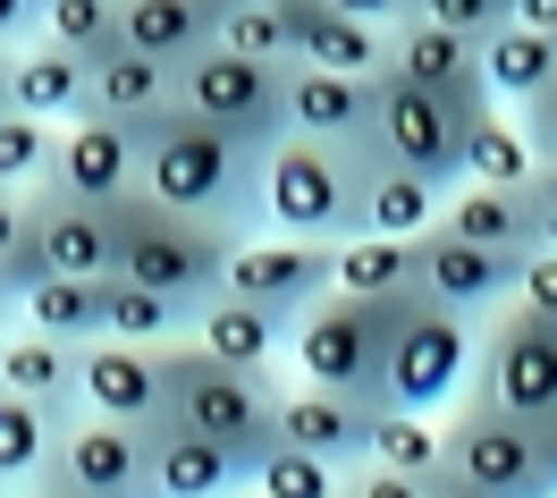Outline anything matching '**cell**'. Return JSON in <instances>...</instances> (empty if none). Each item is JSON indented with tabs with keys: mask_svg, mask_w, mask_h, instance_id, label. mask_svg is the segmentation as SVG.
<instances>
[{
	"mask_svg": "<svg viewBox=\"0 0 557 498\" xmlns=\"http://www.w3.org/2000/svg\"><path fill=\"white\" fill-rule=\"evenodd\" d=\"M271 9H287V0H271Z\"/></svg>",
	"mask_w": 557,
	"mask_h": 498,
	"instance_id": "obj_53",
	"label": "cell"
},
{
	"mask_svg": "<svg viewBox=\"0 0 557 498\" xmlns=\"http://www.w3.org/2000/svg\"><path fill=\"white\" fill-rule=\"evenodd\" d=\"M372 431H381V406L363 397H338V389H278V448H305V457L338 464V473H363L372 464Z\"/></svg>",
	"mask_w": 557,
	"mask_h": 498,
	"instance_id": "obj_16",
	"label": "cell"
},
{
	"mask_svg": "<svg viewBox=\"0 0 557 498\" xmlns=\"http://www.w3.org/2000/svg\"><path fill=\"white\" fill-rule=\"evenodd\" d=\"M26 228H35V195H17V186H0V262L26 246Z\"/></svg>",
	"mask_w": 557,
	"mask_h": 498,
	"instance_id": "obj_45",
	"label": "cell"
},
{
	"mask_svg": "<svg viewBox=\"0 0 557 498\" xmlns=\"http://www.w3.org/2000/svg\"><path fill=\"white\" fill-rule=\"evenodd\" d=\"M287 26H296V69L388 76V26L338 17V9H321V0H287Z\"/></svg>",
	"mask_w": 557,
	"mask_h": 498,
	"instance_id": "obj_22",
	"label": "cell"
},
{
	"mask_svg": "<svg viewBox=\"0 0 557 498\" xmlns=\"http://www.w3.org/2000/svg\"><path fill=\"white\" fill-rule=\"evenodd\" d=\"M347 498H440L422 473H388V464H363V473H347Z\"/></svg>",
	"mask_w": 557,
	"mask_h": 498,
	"instance_id": "obj_41",
	"label": "cell"
},
{
	"mask_svg": "<svg viewBox=\"0 0 557 498\" xmlns=\"http://www.w3.org/2000/svg\"><path fill=\"white\" fill-rule=\"evenodd\" d=\"M42 482H60L76 498H161V482H152V431L110 423V414H76Z\"/></svg>",
	"mask_w": 557,
	"mask_h": 498,
	"instance_id": "obj_13",
	"label": "cell"
},
{
	"mask_svg": "<svg viewBox=\"0 0 557 498\" xmlns=\"http://www.w3.org/2000/svg\"><path fill=\"white\" fill-rule=\"evenodd\" d=\"M60 136H69V127H51V119L0 110V186H17V195H42V186L60 178Z\"/></svg>",
	"mask_w": 557,
	"mask_h": 498,
	"instance_id": "obj_35",
	"label": "cell"
},
{
	"mask_svg": "<svg viewBox=\"0 0 557 498\" xmlns=\"http://www.w3.org/2000/svg\"><path fill=\"white\" fill-rule=\"evenodd\" d=\"M388 76L431 85V94H490L482 85V42L448 35V26H431V17H406V26L388 35Z\"/></svg>",
	"mask_w": 557,
	"mask_h": 498,
	"instance_id": "obj_23",
	"label": "cell"
},
{
	"mask_svg": "<svg viewBox=\"0 0 557 498\" xmlns=\"http://www.w3.org/2000/svg\"><path fill=\"white\" fill-rule=\"evenodd\" d=\"M76 406L110 414V423H170V347H136V338H94L76 356Z\"/></svg>",
	"mask_w": 557,
	"mask_h": 498,
	"instance_id": "obj_14",
	"label": "cell"
},
{
	"mask_svg": "<svg viewBox=\"0 0 557 498\" xmlns=\"http://www.w3.org/2000/svg\"><path fill=\"white\" fill-rule=\"evenodd\" d=\"M440 228L465 237V246H490V253H532V203L507 195V186H456Z\"/></svg>",
	"mask_w": 557,
	"mask_h": 498,
	"instance_id": "obj_30",
	"label": "cell"
},
{
	"mask_svg": "<svg viewBox=\"0 0 557 498\" xmlns=\"http://www.w3.org/2000/svg\"><path fill=\"white\" fill-rule=\"evenodd\" d=\"M448 195L456 186H431V178H414V170H388L381 161V178H372V237H431L440 220H448Z\"/></svg>",
	"mask_w": 557,
	"mask_h": 498,
	"instance_id": "obj_31",
	"label": "cell"
},
{
	"mask_svg": "<svg viewBox=\"0 0 557 498\" xmlns=\"http://www.w3.org/2000/svg\"><path fill=\"white\" fill-rule=\"evenodd\" d=\"M35 26H42V0H0V51L35 42Z\"/></svg>",
	"mask_w": 557,
	"mask_h": 498,
	"instance_id": "obj_47",
	"label": "cell"
},
{
	"mask_svg": "<svg viewBox=\"0 0 557 498\" xmlns=\"http://www.w3.org/2000/svg\"><path fill=\"white\" fill-rule=\"evenodd\" d=\"M338 287L347 296H414L422 287V237H355L338 246Z\"/></svg>",
	"mask_w": 557,
	"mask_h": 498,
	"instance_id": "obj_33",
	"label": "cell"
},
{
	"mask_svg": "<svg viewBox=\"0 0 557 498\" xmlns=\"http://www.w3.org/2000/svg\"><path fill=\"white\" fill-rule=\"evenodd\" d=\"M473 397L507 406L523 423L557 431V321L507 304L498 321H482V363H473Z\"/></svg>",
	"mask_w": 557,
	"mask_h": 498,
	"instance_id": "obj_10",
	"label": "cell"
},
{
	"mask_svg": "<svg viewBox=\"0 0 557 498\" xmlns=\"http://www.w3.org/2000/svg\"><path fill=\"white\" fill-rule=\"evenodd\" d=\"M42 42H69V51H85V60H102V51H119V0H42Z\"/></svg>",
	"mask_w": 557,
	"mask_h": 498,
	"instance_id": "obj_39",
	"label": "cell"
},
{
	"mask_svg": "<svg viewBox=\"0 0 557 498\" xmlns=\"http://www.w3.org/2000/svg\"><path fill=\"white\" fill-rule=\"evenodd\" d=\"M523 262H532V253H490V246H465L448 228H431V237H422V296L448 304V313H465V321H498L516 304Z\"/></svg>",
	"mask_w": 557,
	"mask_h": 498,
	"instance_id": "obj_15",
	"label": "cell"
},
{
	"mask_svg": "<svg viewBox=\"0 0 557 498\" xmlns=\"http://www.w3.org/2000/svg\"><path fill=\"white\" fill-rule=\"evenodd\" d=\"M516 119H523V136H532V152H541V170H557V85L532 110H516Z\"/></svg>",
	"mask_w": 557,
	"mask_h": 498,
	"instance_id": "obj_44",
	"label": "cell"
},
{
	"mask_svg": "<svg viewBox=\"0 0 557 498\" xmlns=\"http://www.w3.org/2000/svg\"><path fill=\"white\" fill-rule=\"evenodd\" d=\"M69 423H76V406H42V397L0 389V490H35L51 473V457H60Z\"/></svg>",
	"mask_w": 557,
	"mask_h": 498,
	"instance_id": "obj_24",
	"label": "cell"
},
{
	"mask_svg": "<svg viewBox=\"0 0 557 498\" xmlns=\"http://www.w3.org/2000/svg\"><path fill=\"white\" fill-rule=\"evenodd\" d=\"M330 287H338V246L262 228V237H245V246L228 253V287H220V296H245V304H262V313L296 321V313H313Z\"/></svg>",
	"mask_w": 557,
	"mask_h": 498,
	"instance_id": "obj_12",
	"label": "cell"
},
{
	"mask_svg": "<svg viewBox=\"0 0 557 498\" xmlns=\"http://www.w3.org/2000/svg\"><path fill=\"white\" fill-rule=\"evenodd\" d=\"M220 51H245V60H278V69H296V26H287V9H271V0H237V9L220 17Z\"/></svg>",
	"mask_w": 557,
	"mask_h": 498,
	"instance_id": "obj_37",
	"label": "cell"
},
{
	"mask_svg": "<svg viewBox=\"0 0 557 498\" xmlns=\"http://www.w3.org/2000/svg\"><path fill=\"white\" fill-rule=\"evenodd\" d=\"M490 110V94H431L406 76H381V119H372V152L388 170H414L431 186H465V136Z\"/></svg>",
	"mask_w": 557,
	"mask_h": 498,
	"instance_id": "obj_8",
	"label": "cell"
},
{
	"mask_svg": "<svg viewBox=\"0 0 557 498\" xmlns=\"http://www.w3.org/2000/svg\"><path fill=\"white\" fill-rule=\"evenodd\" d=\"M237 0H119V42L144 51V60H170L186 69L195 51L220 42V17H228Z\"/></svg>",
	"mask_w": 557,
	"mask_h": 498,
	"instance_id": "obj_21",
	"label": "cell"
},
{
	"mask_svg": "<svg viewBox=\"0 0 557 498\" xmlns=\"http://www.w3.org/2000/svg\"><path fill=\"white\" fill-rule=\"evenodd\" d=\"M406 304H414V296H347V287H330L313 313L287 321V356H296V381H313V389H338V397H363V406H381L388 338H397Z\"/></svg>",
	"mask_w": 557,
	"mask_h": 498,
	"instance_id": "obj_4",
	"label": "cell"
},
{
	"mask_svg": "<svg viewBox=\"0 0 557 498\" xmlns=\"http://www.w3.org/2000/svg\"><path fill=\"white\" fill-rule=\"evenodd\" d=\"M60 195L76 203H119V195H136L144 186V136L127 119H76L69 136H60Z\"/></svg>",
	"mask_w": 557,
	"mask_h": 498,
	"instance_id": "obj_17",
	"label": "cell"
},
{
	"mask_svg": "<svg viewBox=\"0 0 557 498\" xmlns=\"http://www.w3.org/2000/svg\"><path fill=\"white\" fill-rule=\"evenodd\" d=\"M532 178H541V152L523 136V119L490 102L482 119H473V136H465V186H507V195H523Z\"/></svg>",
	"mask_w": 557,
	"mask_h": 498,
	"instance_id": "obj_29",
	"label": "cell"
},
{
	"mask_svg": "<svg viewBox=\"0 0 557 498\" xmlns=\"http://www.w3.org/2000/svg\"><path fill=\"white\" fill-rule=\"evenodd\" d=\"M372 178H381V152L372 144L278 136L262 152V228L355 246V237H372Z\"/></svg>",
	"mask_w": 557,
	"mask_h": 498,
	"instance_id": "obj_2",
	"label": "cell"
},
{
	"mask_svg": "<svg viewBox=\"0 0 557 498\" xmlns=\"http://www.w3.org/2000/svg\"><path fill=\"white\" fill-rule=\"evenodd\" d=\"M245 498H347V473L305 457V448H271V457L253 464V490Z\"/></svg>",
	"mask_w": 557,
	"mask_h": 498,
	"instance_id": "obj_38",
	"label": "cell"
},
{
	"mask_svg": "<svg viewBox=\"0 0 557 498\" xmlns=\"http://www.w3.org/2000/svg\"><path fill=\"white\" fill-rule=\"evenodd\" d=\"M26 329L69 338V347L110 338V321H102V279H42V287H26Z\"/></svg>",
	"mask_w": 557,
	"mask_h": 498,
	"instance_id": "obj_34",
	"label": "cell"
},
{
	"mask_svg": "<svg viewBox=\"0 0 557 498\" xmlns=\"http://www.w3.org/2000/svg\"><path fill=\"white\" fill-rule=\"evenodd\" d=\"M482 85H490L498 110H532L557 85V35H532V26L507 17V26L482 42Z\"/></svg>",
	"mask_w": 557,
	"mask_h": 498,
	"instance_id": "obj_26",
	"label": "cell"
},
{
	"mask_svg": "<svg viewBox=\"0 0 557 498\" xmlns=\"http://www.w3.org/2000/svg\"><path fill=\"white\" fill-rule=\"evenodd\" d=\"M177 110H195V119H211V127H228V136L271 152V144L287 136V69L211 42V51H195V60L177 69Z\"/></svg>",
	"mask_w": 557,
	"mask_h": 498,
	"instance_id": "obj_9",
	"label": "cell"
},
{
	"mask_svg": "<svg viewBox=\"0 0 557 498\" xmlns=\"http://www.w3.org/2000/svg\"><path fill=\"white\" fill-rule=\"evenodd\" d=\"M431 490L440 498H490V490H473V482H456V473H431Z\"/></svg>",
	"mask_w": 557,
	"mask_h": 498,
	"instance_id": "obj_50",
	"label": "cell"
},
{
	"mask_svg": "<svg viewBox=\"0 0 557 498\" xmlns=\"http://www.w3.org/2000/svg\"><path fill=\"white\" fill-rule=\"evenodd\" d=\"M321 9H338V17H363V26H388V35L414 17V0H321Z\"/></svg>",
	"mask_w": 557,
	"mask_h": 498,
	"instance_id": "obj_46",
	"label": "cell"
},
{
	"mask_svg": "<svg viewBox=\"0 0 557 498\" xmlns=\"http://www.w3.org/2000/svg\"><path fill=\"white\" fill-rule=\"evenodd\" d=\"M523 203H532V253H557V178L549 170L523 186Z\"/></svg>",
	"mask_w": 557,
	"mask_h": 498,
	"instance_id": "obj_43",
	"label": "cell"
},
{
	"mask_svg": "<svg viewBox=\"0 0 557 498\" xmlns=\"http://www.w3.org/2000/svg\"><path fill=\"white\" fill-rule=\"evenodd\" d=\"M0 498H9V490H0Z\"/></svg>",
	"mask_w": 557,
	"mask_h": 498,
	"instance_id": "obj_55",
	"label": "cell"
},
{
	"mask_svg": "<svg viewBox=\"0 0 557 498\" xmlns=\"http://www.w3.org/2000/svg\"><path fill=\"white\" fill-rule=\"evenodd\" d=\"M549 178H557V170H549Z\"/></svg>",
	"mask_w": 557,
	"mask_h": 498,
	"instance_id": "obj_56",
	"label": "cell"
},
{
	"mask_svg": "<svg viewBox=\"0 0 557 498\" xmlns=\"http://www.w3.org/2000/svg\"><path fill=\"white\" fill-rule=\"evenodd\" d=\"M0 110H9V51H0Z\"/></svg>",
	"mask_w": 557,
	"mask_h": 498,
	"instance_id": "obj_52",
	"label": "cell"
},
{
	"mask_svg": "<svg viewBox=\"0 0 557 498\" xmlns=\"http://www.w3.org/2000/svg\"><path fill=\"white\" fill-rule=\"evenodd\" d=\"M195 347H211V356L237 363V372H271L287 356V321L245 304V296H211L203 313H195Z\"/></svg>",
	"mask_w": 557,
	"mask_h": 498,
	"instance_id": "obj_27",
	"label": "cell"
},
{
	"mask_svg": "<svg viewBox=\"0 0 557 498\" xmlns=\"http://www.w3.org/2000/svg\"><path fill=\"white\" fill-rule=\"evenodd\" d=\"M372 464H388V473H440L448 464V423L440 414H388L381 406V431H372Z\"/></svg>",
	"mask_w": 557,
	"mask_h": 498,
	"instance_id": "obj_36",
	"label": "cell"
},
{
	"mask_svg": "<svg viewBox=\"0 0 557 498\" xmlns=\"http://www.w3.org/2000/svg\"><path fill=\"white\" fill-rule=\"evenodd\" d=\"M144 136V195L186 220H211L228 237H262V144L211 127L195 110H170Z\"/></svg>",
	"mask_w": 557,
	"mask_h": 498,
	"instance_id": "obj_1",
	"label": "cell"
},
{
	"mask_svg": "<svg viewBox=\"0 0 557 498\" xmlns=\"http://www.w3.org/2000/svg\"><path fill=\"white\" fill-rule=\"evenodd\" d=\"M414 17H431V26H448V35H465V42H490L516 17V0H414Z\"/></svg>",
	"mask_w": 557,
	"mask_h": 498,
	"instance_id": "obj_40",
	"label": "cell"
},
{
	"mask_svg": "<svg viewBox=\"0 0 557 498\" xmlns=\"http://www.w3.org/2000/svg\"><path fill=\"white\" fill-rule=\"evenodd\" d=\"M102 321H110V338H136V347H177V338H195V313H186L177 296L136 287V279H102Z\"/></svg>",
	"mask_w": 557,
	"mask_h": 498,
	"instance_id": "obj_32",
	"label": "cell"
},
{
	"mask_svg": "<svg viewBox=\"0 0 557 498\" xmlns=\"http://www.w3.org/2000/svg\"><path fill=\"white\" fill-rule=\"evenodd\" d=\"M549 448H557V431H549Z\"/></svg>",
	"mask_w": 557,
	"mask_h": 498,
	"instance_id": "obj_54",
	"label": "cell"
},
{
	"mask_svg": "<svg viewBox=\"0 0 557 498\" xmlns=\"http://www.w3.org/2000/svg\"><path fill=\"white\" fill-rule=\"evenodd\" d=\"M76 356L85 347H69V338H42V329H9L0 338V389H17V397H42V406H76ZM85 414V406H76Z\"/></svg>",
	"mask_w": 557,
	"mask_h": 498,
	"instance_id": "obj_28",
	"label": "cell"
},
{
	"mask_svg": "<svg viewBox=\"0 0 557 498\" xmlns=\"http://www.w3.org/2000/svg\"><path fill=\"white\" fill-rule=\"evenodd\" d=\"M516 26H532V35H557V0H516Z\"/></svg>",
	"mask_w": 557,
	"mask_h": 498,
	"instance_id": "obj_49",
	"label": "cell"
},
{
	"mask_svg": "<svg viewBox=\"0 0 557 498\" xmlns=\"http://www.w3.org/2000/svg\"><path fill=\"white\" fill-rule=\"evenodd\" d=\"M372 119H381V76L287 69V136H313V144H372Z\"/></svg>",
	"mask_w": 557,
	"mask_h": 498,
	"instance_id": "obj_18",
	"label": "cell"
},
{
	"mask_svg": "<svg viewBox=\"0 0 557 498\" xmlns=\"http://www.w3.org/2000/svg\"><path fill=\"white\" fill-rule=\"evenodd\" d=\"M152 482H161V498H245L253 457H237V448H220L186 423H152Z\"/></svg>",
	"mask_w": 557,
	"mask_h": 498,
	"instance_id": "obj_20",
	"label": "cell"
},
{
	"mask_svg": "<svg viewBox=\"0 0 557 498\" xmlns=\"http://www.w3.org/2000/svg\"><path fill=\"white\" fill-rule=\"evenodd\" d=\"M456 482H473L490 498H557V448L541 423H523L490 397H465L448 414V464Z\"/></svg>",
	"mask_w": 557,
	"mask_h": 498,
	"instance_id": "obj_7",
	"label": "cell"
},
{
	"mask_svg": "<svg viewBox=\"0 0 557 498\" xmlns=\"http://www.w3.org/2000/svg\"><path fill=\"white\" fill-rule=\"evenodd\" d=\"M110 228H119V271H110V279H136V287H152V296H177L186 313H203L211 296L228 287V253L245 246V237L211 228V220H186V212H170V203H152L144 186L110 203Z\"/></svg>",
	"mask_w": 557,
	"mask_h": 498,
	"instance_id": "obj_3",
	"label": "cell"
},
{
	"mask_svg": "<svg viewBox=\"0 0 557 498\" xmlns=\"http://www.w3.org/2000/svg\"><path fill=\"white\" fill-rule=\"evenodd\" d=\"M473 363H482V321L431 304L414 287V304L388 338V381H381V406L388 414H440L448 423L456 406L473 397Z\"/></svg>",
	"mask_w": 557,
	"mask_h": 498,
	"instance_id": "obj_6",
	"label": "cell"
},
{
	"mask_svg": "<svg viewBox=\"0 0 557 498\" xmlns=\"http://www.w3.org/2000/svg\"><path fill=\"white\" fill-rule=\"evenodd\" d=\"M17 287H42V279H110L119 271V228H110V203H76L60 186L35 195V228L26 246L0 262Z\"/></svg>",
	"mask_w": 557,
	"mask_h": 498,
	"instance_id": "obj_11",
	"label": "cell"
},
{
	"mask_svg": "<svg viewBox=\"0 0 557 498\" xmlns=\"http://www.w3.org/2000/svg\"><path fill=\"white\" fill-rule=\"evenodd\" d=\"M17 321H26V287H17V279H9V271H0V338H9Z\"/></svg>",
	"mask_w": 557,
	"mask_h": 498,
	"instance_id": "obj_48",
	"label": "cell"
},
{
	"mask_svg": "<svg viewBox=\"0 0 557 498\" xmlns=\"http://www.w3.org/2000/svg\"><path fill=\"white\" fill-rule=\"evenodd\" d=\"M516 304H523V313H541V321H557V253H532V262H523Z\"/></svg>",
	"mask_w": 557,
	"mask_h": 498,
	"instance_id": "obj_42",
	"label": "cell"
},
{
	"mask_svg": "<svg viewBox=\"0 0 557 498\" xmlns=\"http://www.w3.org/2000/svg\"><path fill=\"white\" fill-rule=\"evenodd\" d=\"M17 498H76V490H60V482H35V490H17Z\"/></svg>",
	"mask_w": 557,
	"mask_h": 498,
	"instance_id": "obj_51",
	"label": "cell"
},
{
	"mask_svg": "<svg viewBox=\"0 0 557 498\" xmlns=\"http://www.w3.org/2000/svg\"><path fill=\"white\" fill-rule=\"evenodd\" d=\"M9 110L26 119H51V127H76L94 119V60L69 51V42H17L9 51Z\"/></svg>",
	"mask_w": 557,
	"mask_h": 498,
	"instance_id": "obj_19",
	"label": "cell"
},
{
	"mask_svg": "<svg viewBox=\"0 0 557 498\" xmlns=\"http://www.w3.org/2000/svg\"><path fill=\"white\" fill-rule=\"evenodd\" d=\"M177 110V69L170 60H144V51H102L94 60V119H127V127H152Z\"/></svg>",
	"mask_w": 557,
	"mask_h": 498,
	"instance_id": "obj_25",
	"label": "cell"
},
{
	"mask_svg": "<svg viewBox=\"0 0 557 498\" xmlns=\"http://www.w3.org/2000/svg\"><path fill=\"white\" fill-rule=\"evenodd\" d=\"M170 423L203 431V439L262 464L278 448V372H237L211 347L177 338L170 347Z\"/></svg>",
	"mask_w": 557,
	"mask_h": 498,
	"instance_id": "obj_5",
	"label": "cell"
}]
</instances>
